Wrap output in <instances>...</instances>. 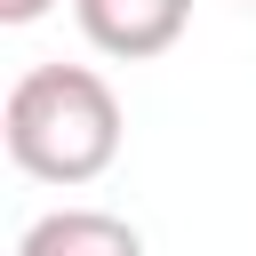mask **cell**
<instances>
[{
    "label": "cell",
    "instance_id": "1",
    "mask_svg": "<svg viewBox=\"0 0 256 256\" xmlns=\"http://www.w3.org/2000/svg\"><path fill=\"white\" fill-rule=\"evenodd\" d=\"M8 160L40 184H88L120 160V96L88 64H32L0 104Z\"/></svg>",
    "mask_w": 256,
    "mask_h": 256
},
{
    "label": "cell",
    "instance_id": "2",
    "mask_svg": "<svg viewBox=\"0 0 256 256\" xmlns=\"http://www.w3.org/2000/svg\"><path fill=\"white\" fill-rule=\"evenodd\" d=\"M80 8V32L88 48L120 56V64H144V56H168L192 24V0H72Z\"/></svg>",
    "mask_w": 256,
    "mask_h": 256
},
{
    "label": "cell",
    "instance_id": "3",
    "mask_svg": "<svg viewBox=\"0 0 256 256\" xmlns=\"http://www.w3.org/2000/svg\"><path fill=\"white\" fill-rule=\"evenodd\" d=\"M16 256H144V232L104 208H56V216L24 224Z\"/></svg>",
    "mask_w": 256,
    "mask_h": 256
},
{
    "label": "cell",
    "instance_id": "4",
    "mask_svg": "<svg viewBox=\"0 0 256 256\" xmlns=\"http://www.w3.org/2000/svg\"><path fill=\"white\" fill-rule=\"evenodd\" d=\"M56 0H0V24H32V16H48Z\"/></svg>",
    "mask_w": 256,
    "mask_h": 256
}]
</instances>
